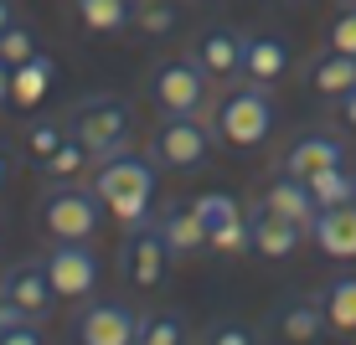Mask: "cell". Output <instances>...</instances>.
I'll use <instances>...</instances> for the list:
<instances>
[{"instance_id":"39","label":"cell","mask_w":356,"mask_h":345,"mask_svg":"<svg viewBox=\"0 0 356 345\" xmlns=\"http://www.w3.org/2000/svg\"><path fill=\"white\" fill-rule=\"evenodd\" d=\"M284 6H300V0H284Z\"/></svg>"},{"instance_id":"38","label":"cell","mask_w":356,"mask_h":345,"mask_svg":"<svg viewBox=\"0 0 356 345\" xmlns=\"http://www.w3.org/2000/svg\"><path fill=\"white\" fill-rule=\"evenodd\" d=\"M336 10H356V0H336Z\"/></svg>"},{"instance_id":"9","label":"cell","mask_w":356,"mask_h":345,"mask_svg":"<svg viewBox=\"0 0 356 345\" xmlns=\"http://www.w3.org/2000/svg\"><path fill=\"white\" fill-rule=\"evenodd\" d=\"M196 217H202V232H207V248H217V253H243L248 248V217L238 212V201L222 191H207V196H196Z\"/></svg>"},{"instance_id":"21","label":"cell","mask_w":356,"mask_h":345,"mask_svg":"<svg viewBox=\"0 0 356 345\" xmlns=\"http://www.w3.org/2000/svg\"><path fill=\"white\" fill-rule=\"evenodd\" d=\"M274 325H279V335L289 345H310V340L325 335V304L321 299H289Z\"/></svg>"},{"instance_id":"25","label":"cell","mask_w":356,"mask_h":345,"mask_svg":"<svg viewBox=\"0 0 356 345\" xmlns=\"http://www.w3.org/2000/svg\"><path fill=\"white\" fill-rule=\"evenodd\" d=\"M176 21H181L176 0H134L129 26L140 31V36H165V31H176Z\"/></svg>"},{"instance_id":"3","label":"cell","mask_w":356,"mask_h":345,"mask_svg":"<svg viewBox=\"0 0 356 345\" xmlns=\"http://www.w3.org/2000/svg\"><path fill=\"white\" fill-rule=\"evenodd\" d=\"M98 221H104V201L93 186H47L42 191V227L57 242H93Z\"/></svg>"},{"instance_id":"30","label":"cell","mask_w":356,"mask_h":345,"mask_svg":"<svg viewBox=\"0 0 356 345\" xmlns=\"http://www.w3.org/2000/svg\"><path fill=\"white\" fill-rule=\"evenodd\" d=\"M202 345H259V335H253L243 319H217L212 330H207V340Z\"/></svg>"},{"instance_id":"18","label":"cell","mask_w":356,"mask_h":345,"mask_svg":"<svg viewBox=\"0 0 356 345\" xmlns=\"http://www.w3.org/2000/svg\"><path fill=\"white\" fill-rule=\"evenodd\" d=\"M52 83H57V62L47 52H36V57L10 67V103L16 108H36L47 93H52Z\"/></svg>"},{"instance_id":"14","label":"cell","mask_w":356,"mask_h":345,"mask_svg":"<svg viewBox=\"0 0 356 345\" xmlns=\"http://www.w3.org/2000/svg\"><path fill=\"white\" fill-rule=\"evenodd\" d=\"M330 165H346V144H341L336 134H325V129L300 134V140L284 150V176H294V180H310V176H321Z\"/></svg>"},{"instance_id":"2","label":"cell","mask_w":356,"mask_h":345,"mask_svg":"<svg viewBox=\"0 0 356 345\" xmlns=\"http://www.w3.org/2000/svg\"><path fill=\"white\" fill-rule=\"evenodd\" d=\"M268 129H274V93L264 88V83H243V88H232L222 103H217L212 114V134L232 150H253V144L268 140Z\"/></svg>"},{"instance_id":"23","label":"cell","mask_w":356,"mask_h":345,"mask_svg":"<svg viewBox=\"0 0 356 345\" xmlns=\"http://www.w3.org/2000/svg\"><path fill=\"white\" fill-rule=\"evenodd\" d=\"M321 304H325V325L341 330V335H351V330H356V274H341L325 289Z\"/></svg>"},{"instance_id":"35","label":"cell","mask_w":356,"mask_h":345,"mask_svg":"<svg viewBox=\"0 0 356 345\" xmlns=\"http://www.w3.org/2000/svg\"><path fill=\"white\" fill-rule=\"evenodd\" d=\"M0 103H10V62H0Z\"/></svg>"},{"instance_id":"11","label":"cell","mask_w":356,"mask_h":345,"mask_svg":"<svg viewBox=\"0 0 356 345\" xmlns=\"http://www.w3.org/2000/svg\"><path fill=\"white\" fill-rule=\"evenodd\" d=\"M78 340L83 345H134L140 340V314L129 304H88L78 314Z\"/></svg>"},{"instance_id":"22","label":"cell","mask_w":356,"mask_h":345,"mask_svg":"<svg viewBox=\"0 0 356 345\" xmlns=\"http://www.w3.org/2000/svg\"><path fill=\"white\" fill-rule=\"evenodd\" d=\"M72 10H78V21H83L93 36H119V31H129V16H134L129 0H72Z\"/></svg>"},{"instance_id":"13","label":"cell","mask_w":356,"mask_h":345,"mask_svg":"<svg viewBox=\"0 0 356 345\" xmlns=\"http://www.w3.org/2000/svg\"><path fill=\"white\" fill-rule=\"evenodd\" d=\"M289 72V42L274 31H248L243 36V83H264L274 88Z\"/></svg>"},{"instance_id":"36","label":"cell","mask_w":356,"mask_h":345,"mask_svg":"<svg viewBox=\"0 0 356 345\" xmlns=\"http://www.w3.org/2000/svg\"><path fill=\"white\" fill-rule=\"evenodd\" d=\"M6 26H16V6H10V0H0V31Z\"/></svg>"},{"instance_id":"24","label":"cell","mask_w":356,"mask_h":345,"mask_svg":"<svg viewBox=\"0 0 356 345\" xmlns=\"http://www.w3.org/2000/svg\"><path fill=\"white\" fill-rule=\"evenodd\" d=\"M305 186H310V196L321 201V212H325V206H346V201H356V176H351L346 165H330V170H321V176H310Z\"/></svg>"},{"instance_id":"8","label":"cell","mask_w":356,"mask_h":345,"mask_svg":"<svg viewBox=\"0 0 356 345\" xmlns=\"http://www.w3.org/2000/svg\"><path fill=\"white\" fill-rule=\"evenodd\" d=\"M0 299H10L21 314L31 319V325H42V319L57 314V289H52V278H47L42 263L6 268V274H0Z\"/></svg>"},{"instance_id":"37","label":"cell","mask_w":356,"mask_h":345,"mask_svg":"<svg viewBox=\"0 0 356 345\" xmlns=\"http://www.w3.org/2000/svg\"><path fill=\"white\" fill-rule=\"evenodd\" d=\"M6 176H10V160H6V155H0V186H6Z\"/></svg>"},{"instance_id":"6","label":"cell","mask_w":356,"mask_h":345,"mask_svg":"<svg viewBox=\"0 0 356 345\" xmlns=\"http://www.w3.org/2000/svg\"><path fill=\"white\" fill-rule=\"evenodd\" d=\"M207 72L191 62H161L150 72V103L161 108L165 119H176V114H202V103H207Z\"/></svg>"},{"instance_id":"20","label":"cell","mask_w":356,"mask_h":345,"mask_svg":"<svg viewBox=\"0 0 356 345\" xmlns=\"http://www.w3.org/2000/svg\"><path fill=\"white\" fill-rule=\"evenodd\" d=\"M305 83H310V93H321V98H346L356 88V57L321 52L310 67H305Z\"/></svg>"},{"instance_id":"26","label":"cell","mask_w":356,"mask_h":345,"mask_svg":"<svg viewBox=\"0 0 356 345\" xmlns=\"http://www.w3.org/2000/svg\"><path fill=\"white\" fill-rule=\"evenodd\" d=\"M134 345H186V319L181 314H145Z\"/></svg>"},{"instance_id":"1","label":"cell","mask_w":356,"mask_h":345,"mask_svg":"<svg viewBox=\"0 0 356 345\" xmlns=\"http://www.w3.org/2000/svg\"><path fill=\"white\" fill-rule=\"evenodd\" d=\"M93 196L104 201V212H114L124 227H140L155 206V160H140L129 150L104 155L93 170Z\"/></svg>"},{"instance_id":"34","label":"cell","mask_w":356,"mask_h":345,"mask_svg":"<svg viewBox=\"0 0 356 345\" xmlns=\"http://www.w3.org/2000/svg\"><path fill=\"white\" fill-rule=\"evenodd\" d=\"M341 119H346V129H356V88L341 98Z\"/></svg>"},{"instance_id":"19","label":"cell","mask_w":356,"mask_h":345,"mask_svg":"<svg viewBox=\"0 0 356 345\" xmlns=\"http://www.w3.org/2000/svg\"><path fill=\"white\" fill-rule=\"evenodd\" d=\"M155 227H161V237H165L170 258H186V253H196V248H207L202 217H196V206H191V201H170Z\"/></svg>"},{"instance_id":"31","label":"cell","mask_w":356,"mask_h":345,"mask_svg":"<svg viewBox=\"0 0 356 345\" xmlns=\"http://www.w3.org/2000/svg\"><path fill=\"white\" fill-rule=\"evenodd\" d=\"M63 140H67L63 124H31V134H26V144H31L36 160H52V150H57Z\"/></svg>"},{"instance_id":"16","label":"cell","mask_w":356,"mask_h":345,"mask_svg":"<svg viewBox=\"0 0 356 345\" xmlns=\"http://www.w3.org/2000/svg\"><path fill=\"white\" fill-rule=\"evenodd\" d=\"M310 237H315V248H321L325 258H336V263H351V258H356V201H346V206H325V212L315 217Z\"/></svg>"},{"instance_id":"5","label":"cell","mask_w":356,"mask_h":345,"mask_svg":"<svg viewBox=\"0 0 356 345\" xmlns=\"http://www.w3.org/2000/svg\"><path fill=\"white\" fill-rule=\"evenodd\" d=\"M207 155H212V129L196 114L165 119V124L155 129V140H150V160L165 165V170H196Z\"/></svg>"},{"instance_id":"15","label":"cell","mask_w":356,"mask_h":345,"mask_svg":"<svg viewBox=\"0 0 356 345\" xmlns=\"http://www.w3.org/2000/svg\"><path fill=\"white\" fill-rule=\"evenodd\" d=\"M305 237H310L305 227H294V221L274 217L268 206H253V212H248V248L259 253V258H289Z\"/></svg>"},{"instance_id":"28","label":"cell","mask_w":356,"mask_h":345,"mask_svg":"<svg viewBox=\"0 0 356 345\" xmlns=\"http://www.w3.org/2000/svg\"><path fill=\"white\" fill-rule=\"evenodd\" d=\"M26 57H36V36L16 21V26H6V31H0V62H10V67H16V62H26Z\"/></svg>"},{"instance_id":"32","label":"cell","mask_w":356,"mask_h":345,"mask_svg":"<svg viewBox=\"0 0 356 345\" xmlns=\"http://www.w3.org/2000/svg\"><path fill=\"white\" fill-rule=\"evenodd\" d=\"M0 345H47V340H42V330H36L31 319H21V325H10L6 335H0Z\"/></svg>"},{"instance_id":"33","label":"cell","mask_w":356,"mask_h":345,"mask_svg":"<svg viewBox=\"0 0 356 345\" xmlns=\"http://www.w3.org/2000/svg\"><path fill=\"white\" fill-rule=\"evenodd\" d=\"M21 319H26V314H21L16 304H10V299H0V335H6L10 325H21Z\"/></svg>"},{"instance_id":"17","label":"cell","mask_w":356,"mask_h":345,"mask_svg":"<svg viewBox=\"0 0 356 345\" xmlns=\"http://www.w3.org/2000/svg\"><path fill=\"white\" fill-rule=\"evenodd\" d=\"M259 206H268L274 217H284V221H294V227H305V232H310L315 217H321V201H315L310 186H305V180H294V176H279L274 186L264 191Z\"/></svg>"},{"instance_id":"10","label":"cell","mask_w":356,"mask_h":345,"mask_svg":"<svg viewBox=\"0 0 356 345\" xmlns=\"http://www.w3.org/2000/svg\"><path fill=\"white\" fill-rule=\"evenodd\" d=\"M165 237H161V227L155 221H140V227H129V237H124V268H129V283L134 289H161V278H165Z\"/></svg>"},{"instance_id":"7","label":"cell","mask_w":356,"mask_h":345,"mask_svg":"<svg viewBox=\"0 0 356 345\" xmlns=\"http://www.w3.org/2000/svg\"><path fill=\"white\" fill-rule=\"evenodd\" d=\"M47 278H52L57 299H88L98 289V253L88 242H52V253L42 258Z\"/></svg>"},{"instance_id":"27","label":"cell","mask_w":356,"mask_h":345,"mask_svg":"<svg viewBox=\"0 0 356 345\" xmlns=\"http://www.w3.org/2000/svg\"><path fill=\"white\" fill-rule=\"evenodd\" d=\"M88 160H93V155L83 150L78 140H63V144L52 150V160H42V170H47L52 180H72V176H78L83 165H88Z\"/></svg>"},{"instance_id":"4","label":"cell","mask_w":356,"mask_h":345,"mask_svg":"<svg viewBox=\"0 0 356 345\" xmlns=\"http://www.w3.org/2000/svg\"><path fill=\"white\" fill-rule=\"evenodd\" d=\"M67 129H72V140H78L93 160L119 155L124 140H129V108L119 103V98H88V103L72 114Z\"/></svg>"},{"instance_id":"12","label":"cell","mask_w":356,"mask_h":345,"mask_svg":"<svg viewBox=\"0 0 356 345\" xmlns=\"http://www.w3.org/2000/svg\"><path fill=\"white\" fill-rule=\"evenodd\" d=\"M191 62L202 67L212 83L238 78V72H243V36L232 31V26H207V31L191 42Z\"/></svg>"},{"instance_id":"29","label":"cell","mask_w":356,"mask_h":345,"mask_svg":"<svg viewBox=\"0 0 356 345\" xmlns=\"http://www.w3.org/2000/svg\"><path fill=\"white\" fill-rule=\"evenodd\" d=\"M325 52H346V57H356V10H341V16L330 21Z\"/></svg>"}]
</instances>
